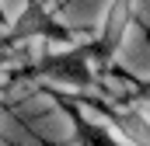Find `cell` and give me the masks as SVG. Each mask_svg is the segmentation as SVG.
Returning a JSON list of instances; mask_svg holds the SVG:
<instances>
[{
  "mask_svg": "<svg viewBox=\"0 0 150 146\" xmlns=\"http://www.w3.org/2000/svg\"><path fill=\"white\" fill-rule=\"evenodd\" d=\"M129 25H133V0H112L108 11H105V21H101L105 52H115L122 45V38L129 35Z\"/></svg>",
  "mask_w": 150,
  "mask_h": 146,
  "instance_id": "6da1fadb",
  "label": "cell"
},
{
  "mask_svg": "<svg viewBox=\"0 0 150 146\" xmlns=\"http://www.w3.org/2000/svg\"><path fill=\"white\" fill-rule=\"evenodd\" d=\"M49 32V11L42 0H32L14 21H11V38L14 42H28V38H42Z\"/></svg>",
  "mask_w": 150,
  "mask_h": 146,
  "instance_id": "7a4b0ae2",
  "label": "cell"
},
{
  "mask_svg": "<svg viewBox=\"0 0 150 146\" xmlns=\"http://www.w3.org/2000/svg\"><path fill=\"white\" fill-rule=\"evenodd\" d=\"M115 125H119V132H122L133 146H147V118H143V111L122 108L115 115Z\"/></svg>",
  "mask_w": 150,
  "mask_h": 146,
  "instance_id": "3957f363",
  "label": "cell"
}]
</instances>
